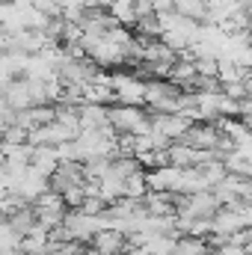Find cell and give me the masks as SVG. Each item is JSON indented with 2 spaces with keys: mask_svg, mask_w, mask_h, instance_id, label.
<instances>
[{
  "mask_svg": "<svg viewBox=\"0 0 252 255\" xmlns=\"http://www.w3.org/2000/svg\"><path fill=\"white\" fill-rule=\"evenodd\" d=\"M223 169H226V175H235V178H250V175H252V157L232 151V154H226V157H223Z\"/></svg>",
  "mask_w": 252,
  "mask_h": 255,
  "instance_id": "d6986e66",
  "label": "cell"
},
{
  "mask_svg": "<svg viewBox=\"0 0 252 255\" xmlns=\"http://www.w3.org/2000/svg\"><path fill=\"white\" fill-rule=\"evenodd\" d=\"M107 172H110V160L107 157H89L83 163V178L86 181H101Z\"/></svg>",
  "mask_w": 252,
  "mask_h": 255,
  "instance_id": "cb8c5ba5",
  "label": "cell"
},
{
  "mask_svg": "<svg viewBox=\"0 0 252 255\" xmlns=\"http://www.w3.org/2000/svg\"><path fill=\"white\" fill-rule=\"evenodd\" d=\"M107 15L119 24V27H133V3L130 0H113L110 6H107Z\"/></svg>",
  "mask_w": 252,
  "mask_h": 255,
  "instance_id": "7402d4cb",
  "label": "cell"
},
{
  "mask_svg": "<svg viewBox=\"0 0 252 255\" xmlns=\"http://www.w3.org/2000/svg\"><path fill=\"white\" fill-rule=\"evenodd\" d=\"M113 101V89H110V77L101 71L92 83H86L83 86V104H101V107H107Z\"/></svg>",
  "mask_w": 252,
  "mask_h": 255,
  "instance_id": "5bb4252c",
  "label": "cell"
},
{
  "mask_svg": "<svg viewBox=\"0 0 252 255\" xmlns=\"http://www.w3.org/2000/svg\"><path fill=\"white\" fill-rule=\"evenodd\" d=\"M181 89L169 80H145L142 104H148V113H178Z\"/></svg>",
  "mask_w": 252,
  "mask_h": 255,
  "instance_id": "3957f363",
  "label": "cell"
},
{
  "mask_svg": "<svg viewBox=\"0 0 252 255\" xmlns=\"http://www.w3.org/2000/svg\"><path fill=\"white\" fill-rule=\"evenodd\" d=\"M252 223V208H217V214L211 217V235H223V238H232L235 232L241 229H250Z\"/></svg>",
  "mask_w": 252,
  "mask_h": 255,
  "instance_id": "5b68a950",
  "label": "cell"
},
{
  "mask_svg": "<svg viewBox=\"0 0 252 255\" xmlns=\"http://www.w3.org/2000/svg\"><path fill=\"white\" fill-rule=\"evenodd\" d=\"M89 244H92L89 250H95L98 255H125V250H127V238L119 235V232H113V229L98 232Z\"/></svg>",
  "mask_w": 252,
  "mask_h": 255,
  "instance_id": "4fadbf2b",
  "label": "cell"
},
{
  "mask_svg": "<svg viewBox=\"0 0 252 255\" xmlns=\"http://www.w3.org/2000/svg\"><path fill=\"white\" fill-rule=\"evenodd\" d=\"M205 3L208 0H169V9L181 18H190L196 24H205Z\"/></svg>",
  "mask_w": 252,
  "mask_h": 255,
  "instance_id": "ac0fdd59",
  "label": "cell"
},
{
  "mask_svg": "<svg viewBox=\"0 0 252 255\" xmlns=\"http://www.w3.org/2000/svg\"><path fill=\"white\" fill-rule=\"evenodd\" d=\"M142 211H145V217H175L172 193H145L142 196Z\"/></svg>",
  "mask_w": 252,
  "mask_h": 255,
  "instance_id": "2e32d148",
  "label": "cell"
},
{
  "mask_svg": "<svg viewBox=\"0 0 252 255\" xmlns=\"http://www.w3.org/2000/svg\"><path fill=\"white\" fill-rule=\"evenodd\" d=\"M223 133L217 130V125H205V122H193V125L184 130V136L178 139L181 145H187L193 151H214L220 145Z\"/></svg>",
  "mask_w": 252,
  "mask_h": 255,
  "instance_id": "30bf717a",
  "label": "cell"
},
{
  "mask_svg": "<svg viewBox=\"0 0 252 255\" xmlns=\"http://www.w3.org/2000/svg\"><path fill=\"white\" fill-rule=\"evenodd\" d=\"M0 223H3V214H0Z\"/></svg>",
  "mask_w": 252,
  "mask_h": 255,
  "instance_id": "d6a6232c",
  "label": "cell"
},
{
  "mask_svg": "<svg viewBox=\"0 0 252 255\" xmlns=\"http://www.w3.org/2000/svg\"><path fill=\"white\" fill-rule=\"evenodd\" d=\"M57 163H60V154H57V148H48V145H30V166L36 169V172H42L45 178L57 169Z\"/></svg>",
  "mask_w": 252,
  "mask_h": 255,
  "instance_id": "9a60e30c",
  "label": "cell"
},
{
  "mask_svg": "<svg viewBox=\"0 0 252 255\" xmlns=\"http://www.w3.org/2000/svg\"><path fill=\"white\" fill-rule=\"evenodd\" d=\"M15 77H18V71H15V65H12V60H9L6 54H0V86L12 83Z\"/></svg>",
  "mask_w": 252,
  "mask_h": 255,
  "instance_id": "f1b7e54d",
  "label": "cell"
},
{
  "mask_svg": "<svg viewBox=\"0 0 252 255\" xmlns=\"http://www.w3.org/2000/svg\"><path fill=\"white\" fill-rule=\"evenodd\" d=\"M83 163H74V160H60L57 169L48 175V190L51 193H60L63 196L65 190L71 187H83Z\"/></svg>",
  "mask_w": 252,
  "mask_h": 255,
  "instance_id": "52a82bcc",
  "label": "cell"
},
{
  "mask_svg": "<svg viewBox=\"0 0 252 255\" xmlns=\"http://www.w3.org/2000/svg\"><path fill=\"white\" fill-rule=\"evenodd\" d=\"M77 125H80V130L113 133L110 125H107V107H101V104H80L77 107Z\"/></svg>",
  "mask_w": 252,
  "mask_h": 255,
  "instance_id": "8fae6325",
  "label": "cell"
},
{
  "mask_svg": "<svg viewBox=\"0 0 252 255\" xmlns=\"http://www.w3.org/2000/svg\"><path fill=\"white\" fill-rule=\"evenodd\" d=\"M142 178H145L148 193H181L184 169H175V166H157V169H145Z\"/></svg>",
  "mask_w": 252,
  "mask_h": 255,
  "instance_id": "ba28073f",
  "label": "cell"
},
{
  "mask_svg": "<svg viewBox=\"0 0 252 255\" xmlns=\"http://www.w3.org/2000/svg\"><path fill=\"white\" fill-rule=\"evenodd\" d=\"M148 193L145 187V178H142V172H136V175H130L122 181V199H142Z\"/></svg>",
  "mask_w": 252,
  "mask_h": 255,
  "instance_id": "484cf974",
  "label": "cell"
},
{
  "mask_svg": "<svg viewBox=\"0 0 252 255\" xmlns=\"http://www.w3.org/2000/svg\"><path fill=\"white\" fill-rule=\"evenodd\" d=\"M107 125L116 136H142L148 133L151 125H148V110L142 107H107Z\"/></svg>",
  "mask_w": 252,
  "mask_h": 255,
  "instance_id": "6da1fadb",
  "label": "cell"
},
{
  "mask_svg": "<svg viewBox=\"0 0 252 255\" xmlns=\"http://www.w3.org/2000/svg\"><path fill=\"white\" fill-rule=\"evenodd\" d=\"M6 223H9V229H12L18 238L30 235V232H33V226H36V214H33V205H24V208H18L12 217H6Z\"/></svg>",
  "mask_w": 252,
  "mask_h": 255,
  "instance_id": "e0dca14e",
  "label": "cell"
},
{
  "mask_svg": "<svg viewBox=\"0 0 252 255\" xmlns=\"http://www.w3.org/2000/svg\"><path fill=\"white\" fill-rule=\"evenodd\" d=\"M0 255H24L21 250H0Z\"/></svg>",
  "mask_w": 252,
  "mask_h": 255,
  "instance_id": "4dcf8cb0",
  "label": "cell"
},
{
  "mask_svg": "<svg viewBox=\"0 0 252 255\" xmlns=\"http://www.w3.org/2000/svg\"><path fill=\"white\" fill-rule=\"evenodd\" d=\"M15 193H18L27 205H33L42 193H48V178H45L42 172H36L33 166H27L24 175H21V181H18V187H15Z\"/></svg>",
  "mask_w": 252,
  "mask_h": 255,
  "instance_id": "7c38bea8",
  "label": "cell"
},
{
  "mask_svg": "<svg viewBox=\"0 0 252 255\" xmlns=\"http://www.w3.org/2000/svg\"><path fill=\"white\" fill-rule=\"evenodd\" d=\"M33 214H36V223L45 229V232H54L63 226V217H65V205H63V196L60 193H42L36 202H33Z\"/></svg>",
  "mask_w": 252,
  "mask_h": 255,
  "instance_id": "277c9868",
  "label": "cell"
},
{
  "mask_svg": "<svg viewBox=\"0 0 252 255\" xmlns=\"http://www.w3.org/2000/svg\"><path fill=\"white\" fill-rule=\"evenodd\" d=\"M77 211H83V214H89V217H101L104 211H107V205L98 199V196H86L83 202H80V208Z\"/></svg>",
  "mask_w": 252,
  "mask_h": 255,
  "instance_id": "83f0119b",
  "label": "cell"
},
{
  "mask_svg": "<svg viewBox=\"0 0 252 255\" xmlns=\"http://www.w3.org/2000/svg\"><path fill=\"white\" fill-rule=\"evenodd\" d=\"M136 172H142V166H139V160L136 157H113L110 160V175H116V178H130V175H136Z\"/></svg>",
  "mask_w": 252,
  "mask_h": 255,
  "instance_id": "603a6c76",
  "label": "cell"
},
{
  "mask_svg": "<svg viewBox=\"0 0 252 255\" xmlns=\"http://www.w3.org/2000/svg\"><path fill=\"white\" fill-rule=\"evenodd\" d=\"M133 3V24L139 21V18H148V15H154V6H151V0H130Z\"/></svg>",
  "mask_w": 252,
  "mask_h": 255,
  "instance_id": "f546056e",
  "label": "cell"
},
{
  "mask_svg": "<svg viewBox=\"0 0 252 255\" xmlns=\"http://www.w3.org/2000/svg\"><path fill=\"white\" fill-rule=\"evenodd\" d=\"M6 193H9V190H6V187H3V184H0V199H3V196H6Z\"/></svg>",
  "mask_w": 252,
  "mask_h": 255,
  "instance_id": "1f68e13d",
  "label": "cell"
},
{
  "mask_svg": "<svg viewBox=\"0 0 252 255\" xmlns=\"http://www.w3.org/2000/svg\"><path fill=\"white\" fill-rule=\"evenodd\" d=\"M57 9H60V18L65 24H77L83 21V12H86V0H57Z\"/></svg>",
  "mask_w": 252,
  "mask_h": 255,
  "instance_id": "44dd1931",
  "label": "cell"
},
{
  "mask_svg": "<svg viewBox=\"0 0 252 255\" xmlns=\"http://www.w3.org/2000/svg\"><path fill=\"white\" fill-rule=\"evenodd\" d=\"M0 3H6V0H0Z\"/></svg>",
  "mask_w": 252,
  "mask_h": 255,
  "instance_id": "836d02e7",
  "label": "cell"
},
{
  "mask_svg": "<svg viewBox=\"0 0 252 255\" xmlns=\"http://www.w3.org/2000/svg\"><path fill=\"white\" fill-rule=\"evenodd\" d=\"M45 247H48V232L36 223V226H33V232L21 238V247H18V250H21L24 255H42V253H45Z\"/></svg>",
  "mask_w": 252,
  "mask_h": 255,
  "instance_id": "ffe728a7",
  "label": "cell"
},
{
  "mask_svg": "<svg viewBox=\"0 0 252 255\" xmlns=\"http://www.w3.org/2000/svg\"><path fill=\"white\" fill-rule=\"evenodd\" d=\"M110 89H113V101H119L122 107H139L142 92H145V80H139L133 74H113Z\"/></svg>",
  "mask_w": 252,
  "mask_h": 255,
  "instance_id": "8992f818",
  "label": "cell"
},
{
  "mask_svg": "<svg viewBox=\"0 0 252 255\" xmlns=\"http://www.w3.org/2000/svg\"><path fill=\"white\" fill-rule=\"evenodd\" d=\"M172 255H208V247L199 238H178L172 247Z\"/></svg>",
  "mask_w": 252,
  "mask_h": 255,
  "instance_id": "d4e9b609",
  "label": "cell"
},
{
  "mask_svg": "<svg viewBox=\"0 0 252 255\" xmlns=\"http://www.w3.org/2000/svg\"><path fill=\"white\" fill-rule=\"evenodd\" d=\"M107 229V220H104V214L101 217H89V214H83V211H77V208H68L63 217V232L68 241H74V244H89L98 232H104Z\"/></svg>",
  "mask_w": 252,
  "mask_h": 255,
  "instance_id": "7a4b0ae2",
  "label": "cell"
},
{
  "mask_svg": "<svg viewBox=\"0 0 252 255\" xmlns=\"http://www.w3.org/2000/svg\"><path fill=\"white\" fill-rule=\"evenodd\" d=\"M18 247H21V238H18V235L9 229V223L3 220V223H0V250H18Z\"/></svg>",
  "mask_w": 252,
  "mask_h": 255,
  "instance_id": "4316f807",
  "label": "cell"
},
{
  "mask_svg": "<svg viewBox=\"0 0 252 255\" xmlns=\"http://www.w3.org/2000/svg\"><path fill=\"white\" fill-rule=\"evenodd\" d=\"M148 125L154 133H160L166 142H178L193 122L181 113H148Z\"/></svg>",
  "mask_w": 252,
  "mask_h": 255,
  "instance_id": "9c48e42d",
  "label": "cell"
}]
</instances>
